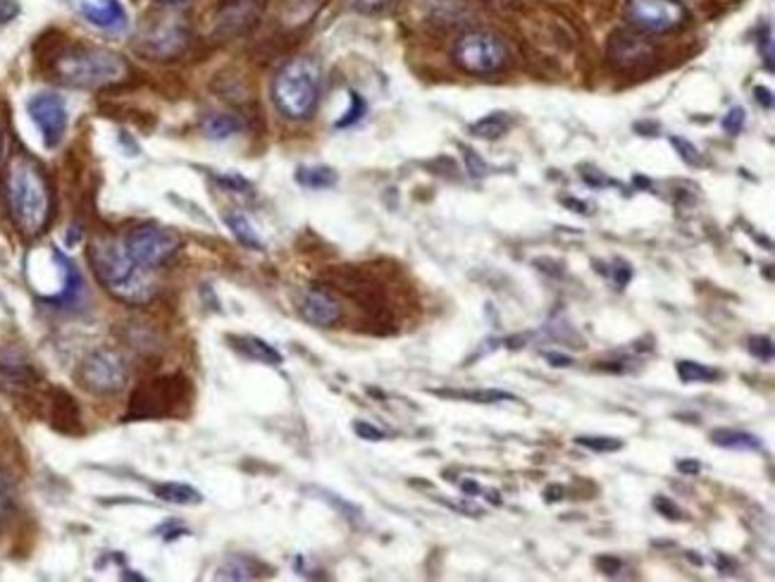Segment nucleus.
I'll return each mask as SVG.
<instances>
[{"mask_svg": "<svg viewBox=\"0 0 775 582\" xmlns=\"http://www.w3.org/2000/svg\"><path fill=\"white\" fill-rule=\"evenodd\" d=\"M744 122H747L744 108L735 106V108H730V110L726 112V118H723V129H726V132H728L730 136H738V134L742 132V129H744Z\"/></svg>", "mask_w": 775, "mask_h": 582, "instance_id": "c756f323", "label": "nucleus"}, {"mask_svg": "<svg viewBox=\"0 0 775 582\" xmlns=\"http://www.w3.org/2000/svg\"><path fill=\"white\" fill-rule=\"evenodd\" d=\"M392 0H348V5L358 12H366V15H374V12H382Z\"/></svg>", "mask_w": 775, "mask_h": 582, "instance_id": "f704fd0d", "label": "nucleus"}, {"mask_svg": "<svg viewBox=\"0 0 775 582\" xmlns=\"http://www.w3.org/2000/svg\"><path fill=\"white\" fill-rule=\"evenodd\" d=\"M322 94V70L313 58H294L275 74L273 100L289 120H308Z\"/></svg>", "mask_w": 775, "mask_h": 582, "instance_id": "20e7f679", "label": "nucleus"}, {"mask_svg": "<svg viewBox=\"0 0 775 582\" xmlns=\"http://www.w3.org/2000/svg\"><path fill=\"white\" fill-rule=\"evenodd\" d=\"M158 3H160V5L175 8V5H187V3H191V0H158Z\"/></svg>", "mask_w": 775, "mask_h": 582, "instance_id": "49530a36", "label": "nucleus"}, {"mask_svg": "<svg viewBox=\"0 0 775 582\" xmlns=\"http://www.w3.org/2000/svg\"><path fill=\"white\" fill-rule=\"evenodd\" d=\"M82 382L86 390L96 394H115L127 384V366L120 354L110 348H100L92 354L82 366Z\"/></svg>", "mask_w": 775, "mask_h": 582, "instance_id": "1a4fd4ad", "label": "nucleus"}, {"mask_svg": "<svg viewBox=\"0 0 775 582\" xmlns=\"http://www.w3.org/2000/svg\"><path fill=\"white\" fill-rule=\"evenodd\" d=\"M541 356H545V360H549V366L553 368H571L575 364L571 356H565L561 352H545Z\"/></svg>", "mask_w": 775, "mask_h": 582, "instance_id": "58836bf2", "label": "nucleus"}, {"mask_svg": "<svg viewBox=\"0 0 775 582\" xmlns=\"http://www.w3.org/2000/svg\"><path fill=\"white\" fill-rule=\"evenodd\" d=\"M20 15L17 0H0V24H10Z\"/></svg>", "mask_w": 775, "mask_h": 582, "instance_id": "e433bc0d", "label": "nucleus"}, {"mask_svg": "<svg viewBox=\"0 0 775 582\" xmlns=\"http://www.w3.org/2000/svg\"><path fill=\"white\" fill-rule=\"evenodd\" d=\"M144 50L148 56L155 58H175L177 54H182L187 41H189V32L184 24L179 22H163L155 24L151 32L144 34Z\"/></svg>", "mask_w": 775, "mask_h": 582, "instance_id": "ddd939ff", "label": "nucleus"}, {"mask_svg": "<svg viewBox=\"0 0 775 582\" xmlns=\"http://www.w3.org/2000/svg\"><path fill=\"white\" fill-rule=\"evenodd\" d=\"M434 396L470 401V404H499V401H515L513 394L503 390H432Z\"/></svg>", "mask_w": 775, "mask_h": 582, "instance_id": "4be33fe9", "label": "nucleus"}, {"mask_svg": "<svg viewBox=\"0 0 775 582\" xmlns=\"http://www.w3.org/2000/svg\"><path fill=\"white\" fill-rule=\"evenodd\" d=\"M217 182L223 185V187H227V189H231V191H243V189H251V185L247 182V179L239 177V175H235V173H229V175H219V177H217Z\"/></svg>", "mask_w": 775, "mask_h": 582, "instance_id": "c9c22d12", "label": "nucleus"}, {"mask_svg": "<svg viewBox=\"0 0 775 582\" xmlns=\"http://www.w3.org/2000/svg\"><path fill=\"white\" fill-rule=\"evenodd\" d=\"M565 205H571V209H577V213H589L587 211V205L585 203H580L577 199H568V201H563Z\"/></svg>", "mask_w": 775, "mask_h": 582, "instance_id": "a18cd8bd", "label": "nucleus"}, {"mask_svg": "<svg viewBox=\"0 0 775 582\" xmlns=\"http://www.w3.org/2000/svg\"><path fill=\"white\" fill-rule=\"evenodd\" d=\"M72 10L86 24L110 34H122L129 27V15L120 0H70Z\"/></svg>", "mask_w": 775, "mask_h": 582, "instance_id": "9d476101", "label": "nucleus"}, {"mask_svg": "<svg viewBox=\"0 0 775 582\" xmlns=\"http://www.w3.org/2000/svg\"><path fill=\"white\" fill-rule=\"evenodd\" d=\"M670 144L676 146V151L680 153V158L688 163V165H694V167H700L704 161H702V155L700 151H696L688 139H680V136H670Z\"/></svg>", "mask_w": 775, "mask_h": 582, "instance_id": "cd10ccee", "label": "nucleus"}, {"mask_svg": "<svg viewBox=\"0 0 775 582\" xmlns=\"http://www.w3.org/2000/svg\"><path fill=\"white\" fill-rule=\"evenodd\" d=\"M129 258L144 270H155L165 265L182 246V237L172 227L163 225H139L122 239Z\"/></svg>", "mask_w": 775, "mask_h": 582, "instance_id": "39448f33", "label": "nucleus"}, {"mask_svg": "<svg viewBox=\"0 0 775 582\" xmlns=\"http://www.w3.org/2000/svg\"><path fill=\"white\" fill-rule=\"evenodd\" d=\"M155 497L175 503V507H199L203 501V495L199 489H193L191 485L184 483H165V485H155Z\"/></svg>", "mask_w": 775, "mask_h": 582, "instance_id": "6ab92c4d", "label": "nucleus"}, {"mask_svg": "<svg viewBox=\"0 0 775 582\" xmlns=\"http://www.w3.org/2000/svg\"><path fill=\"white\" fill-rule=\"evenodd\" d=\"M594 566H597V571L604 573V575H609V578H616L620 571H623L625 563L623 559H618V556H611V554H601L597 556V561H594Z\"/></svg>", "mask_w": 775, "mask_h": 582, "instance_id": "2f4dec72", "label": "nucleus"}, {"mask_svg": "<svg viewBox=\"0 0 775 582\" xmlns=\"http://www.w3.org/2000/svg\"><path fill=\"white\" fill-rule=\"evenodd\" d=\"M27 112L32 122L36 124L38 134L44 139L46 149L60 146V141L68 132V106H64L62 96L58 94H34L27 100Z\"/></svg>", "mask_w": 775, "mask_h": 582, "instance_id": "6e6552de", "label": "nucleus"}, {"mask_svg": "<svg viewBox=\"0 0 775 582\" xmlns=\"http://www.w3.org/2000/svg\"><path fill=\"white\" fill-rule=\"evenodd\" d=\"M541 497H545L547 503H559V501L565 499V487L563 485H549Z\"/></svg>", "mask_w": 775, "mask_h": 582, "instance_id": "a19ab883", "label": "nucleus"}, {"mask_svg": "<svg viewBox=\"0 0 775 582\" xmlns=\"http://www.w3.org/2000/svg\"><path fill=\"white\" fill-rule=\"evenodd\" d=\"M296 182L306 189H332L339 182V177L327 165H301L296 170Z\"/></svg>", "mask_w": 775, "mask_h": 582, "instance_id": "412c9836", "label": "nucleus"}, {"mask_svg": "<svg viewBox=\"0 0 775 582\" xmlns=\"http://www.w3.org/2000/svg\"><path fill=\"white\" fill-rule=\"evenodd\" d=\"M652 58V46L644 41V36L632 32L613 34L609 44V60L620 70H635Z\"/></svg>", "mask_w": 775, "mask_h": 582, "instance_id": "4468645a", "label": "nucleus"}, {"mask_svg": "<svg viewBox=\"0 0 775 582\" xmlns=\"http://www.w3.org/2000/svg\"><path fill=\"white\" fill-rule=\"evenodd\" d=\"M754 96H756V103H759V106H764L766 110H771V108H773V94H771V88H766V86H756V88H754Z\"/></svg>", "mask_w": 775, "mask_h": 582, "instance_id": "79ce46f5", "label": "nucleus"}, {"mask_svg": "<svg viewBox=\"0 0 775 582\" xmlns=\"http://www.w3.org/2000/svg\"><path fill=\"white\" fill-rule=\"evenodd\" d=\"M625 17L644 34H666L688 22V10L680 0H628Z\"/></svg>", "mask_w": 775, "mask_h": 582, "instance_id": "0eeeda50", "label": "nucleus"}, {"mask_svg": "<svg viewBox=\"0 0 775 582\" xmlns=\"http://www.w3.org/2000/svg\"><path fill=\"white\" fill-rule=\"evenodd\" d=\"M747 352L752 354L754 358L764 360V364H768V360H773V340L771 337H752L747 342Z\"/></svg>", "mask_w": 775, "mask_h": 582, "instance_id": "c85d7f7f", "label": "nucleus"}, {"mask_svg": "<svg viewBox=\"0 0 775 582\" xmlns=\"http://www.w3.org/2000/svg\"><path fill=\"white\" fill-rule=\"evenodd\" d=\"M0 153H3V134H0Z\"/></svg>", "mask_w": 775, "mask_h": 582, "instance_id": "de8ad7c7", "label": "nucleus"}, {"mask_svg": "<svg viewBox=\"0 0 775 582\" xmlns=\"http://www.w3.org/2000/svg\"><path fill=\"white\" fill-rule=\"evenodd\" d=\"M88 261H92L96 280L115 296V299L132 306L151 301L153 282L148 277V270L139 268L132 258H129L122 241L118 239L94 241L92 249H88Z\"/></svg>", "mask_w": 775, "mask_h": 582, "instance_id": "f03ea898", "label": "nucleus"}, {"mask_svg": "<svg viewBox=\"0 0 775 582\" xmlns=\"http://www.w3.org/2000/svg\"><path fill=\"white\" fill-rule=\"evenodd\" d=\"M712 442L720 449H730V451H759L764 447V442L752 432L744 430H732V428H718L712 432Z\"/></svg>", "mask_w": 775, "mask_h": 582, "instance_id": "f3484780", "label": "nucleus"}, {"mask_svg": "<svg viewBox=\"0 0 775 582\" xmlns=\"http://www.w3.org/2000/svg\"><path fill=\"white\" fill-rule=\"evenodd\" d=\"M676 468H678V473L692 477V475H700V473H702V463L696 461V459H680V461L676 463Z\"/></svg>", "mask_w": 775, "mask_h": 582, "instance_id": "ea45409f", "label": "nucleus"}, {"mask_svg": "<svg viewBox=\"0 0 775 582\" xmlns=\"http://www.w3.org/2000/svg\"><path fill=\"white\" fill-rule=\"evenodd\" d=\"M348 96H351V108H348V110H346V115H344V118H342L337 124H334L337 129H344V127H351V124H356L360 118H363L366 110H368L363 96L356 94V92H351Z\"/></svg>", "mask_w": 775, "mask_h": 582, "instance_id": "bb28decb", "label": "nucleus"}, {"mask_svg": "<svg viewBox=\"0 0 775 582\" xmlns=\"http://www.w3.org/2000/svg\"><path fill=\"white\" fill-rule=\"evenodd\" d=\"M676 372L680 382H718L723 378L718 368L696 364V360H678Z\"/></svg>", "mask_w": 775, "mask_h": 582, "instance_id": "b1692460", "label": "nucleus"}, {"mask_svg": "<svg viewBox=\"0 0 775 582\" xmlns=\"http://www.w3.org/2000/svg\"><path fill=\"white\" fill-rule=\"evenodd\" d=\"M265 575H270V568L247 554H231L217 568V578L223 580H258Z\"/></svg>", "mask_w": 775, "mask_h": 582, "instance_id": "2eb2a0df", "label": "nucleus"}, {"mask_svg": "<svg viewBox=\"0 0 775 582\" xmlns=\"http://www.w3.org/2000/svg\"><path fill=\"white\" fill-rule=\"evenodd\" d=\"M716 568H718L720 573H732V571H738V563H735L732 559H728V556L716 554Z\"/></svg>", "mask_w": 775, "mask_h": 582, "instance_id": "37998d69", "label": "nucleus"}, {"mask_svg": "<svg viewBox=\"0 0 775 582\" xmlns=\"http://www.w3.org/2000/svg\"><path fill=\"white\" fill-rule=\"evenodd\" d=\"M654 511L661 513L664 519H668V521H682L684 519L682 509L678 507L673 499H668V497H656L654 499Z\"/></svg>", "mask_w": 775, "mask_h": 582, "instance_id": "7c9ffc66", "label": "nucleus"}, {"mask_svg": "<svg viewBox=\"0 0 775 582\" xmlns=\"http://www.w3.org/2000/svg\"><path fill=\"white\" fill-rule=\"evenodd\" d=\"M225 225L231 229V235L237 237V241L241 246H247V249H253V251H263V239L261 235H258V229L253 227L251 219L239 213V211H229L225 213Z\"/></svg>", "mask_w": 775, "mask_h": 582, "instance_id": "a211bd4d", "label": "nucleus"}, {"mask_svg": "<svg viewBox=\"0 0 775 582\" xmlns=\"http://www.w3.org/2000/svg\"><path fill=\"white\" fill-rule=\"evenodd\" d=\"M461 489L465 491V495H470V497H477V495H482V487L473 483V480H463L461 483Z\"/></svg>", "mask_w": 775, "mask_h": 582, "instance_id": "c03bdc74", "label": "nucleus"}, {"mask_svg": "<svg viewBox=\"0 0 775 582\" xmlns=\"http://www.w3.org/2000/svg\"><path fill=\"white\" fill-rule=\"evenodd\" d=\"M611 275H613V282L618 284V287L623 289L625 284L632 280V268L628 263H623V261H616V268L611 270Z\"/></svg>", "mask_w": 775, "mask_h": 582, "instance_id": "4c0bfd02", "label": "nucleus"}, {"mask_svg": "<svg viewBox=\"0 0 775 582\" xmlns=\"http://www.w3.org/2000/svg\"><path fill=\"white\" fill-rule=\"evenodd\" d=\"M299 308H301L303 320L315 328H334L344 316V308L337 301V296L327 289H322V287L308 289L303 294Z\"/></svg>", "mask_w": 775, "mask_h": 582, "instance_id": "f8f14e48", "label": "nucleus"}, {"mask_svg": "<svg viewBox=\"0 0 775 582\" xmlns=\"http://www.w3.org/2000/svg\"><path fill=\"white\" fill-rule=\"evenodd\" d=\"M354 432H356L360 439H368V442H382V439L386 437L380 428H374V425H370V423H366V420L354 423Z\"/></svg>", "mask_w": 775, "mask_h": 582, "instance_id": "72a5a7b5", "label": "nucleus"}, {"mask_svg": "<svg viewBox=\"0 0 775 582\" xmlns=\"http://www.w3.org/2000/svg\"><path fill=\"white\" fill-rule=\"evenodd\" d=\"M241 120L237 118V115H227V112H211V115H205V118L201 120V129H203V134L208 136V139H229V136H235L239 129H241Z\"/></svg>", "mask_w": 775, "mask_h": 582, "instance_id": "aec40b11", "label": "nucleus"}, {"mask_svg": "<svg viewBox=\"0 0 775 582\" xmlns=\"http://www.w3.org/2000/svg\"><path fill=\"white\" fill-rule=\"evenodd\" d=\"M227 342L231 344V348H237L241 356L255 360V364L282 366L284 360L273 344H267L258 337H237V334H231V337H227Z\"/></svg>", "mask_w": 775, "mask_h": 582, "instance_id": "dca6fc26", "label": "nucleus"}, {"mask_svg": "<svg viewBox=\"0 0 775 582\" xmlns=\"http://www.w3.org/2000/svg\"><path fill=\"white\" fill-rule=\"evenodd\" d=\"M465 151V163H468V173L473 177H485L489 175V165L477 155L473 149H463Z\"/></svg>", "mask_w": 775, "mask_h": 582, "instance_id": "473e14b6", "label": "nucleus"}, {"mask_svg": "<svg viewBox=\"0 0 775 582\" xmlns=\"http://www.w3.org/2000/svg\"><path fill=\"white\" fill-rule=\"evenodd\" d=\"M3 193L12 223L22 235L32 239L44 235L53 215V193L44 167L32 155H12L3 175Z\"/></svg>", "mask_w": 775, "mask_h": 582, "instance_id": "f257e3e1", "label": "nucleus"}, {"mask_svg": "<svg viewBox=\"0 0 775 582\" xmlns=\"http://www.w3.org/2000/svg\"><path fill=\"white\" fill-rule=\"evenodd\" d=\"M50 72L60 84L76 88H103L124 82L129 68L112 50L96 46H68L50 60Z\"/></svg>", "mask_w": 775, "mask_h": 582, "instance_id": "7ed1b4c3", "label": "nucleus"}, {"mask_svg": "<svg viewBox=\"0 0 775 582\" xmlns=\"http://www.w3.org/2000/svg\"><path fill=\"white\" fill-rule=\"evenodd\" d=\"M454 58L458 68L468 74H494L506 68L509 50L494 34L470 32L458 38Z\"/></svg>", "mask_w": 775, "mask_h": 582, "instance_id": "423d86ee", "label": "nucleus"}, {"mask_svg": "<svg viewBox=\"0 0 775 582\" xmlns=\"http://www.w3.org/2000/svg\"><path fill=\"white\" fill-rule=\"evenodd\" d=\"M265 10V0H219L217 32L237 36L253 29Z\"/></svg>", "mask_w": 775, "mask_h": 582, "instance_id": "9b49d317", "label": "nucleus"}, {"mask_svg": "<svg viewBox=\"0 0 775 582\" xmlns=\"http://www.w3.org/2000/svg\"><path fill=\"white\" fill-rule=\"evenodd\" d=\"M575 444L594 451V454H611V451H620L623 449V442L616 437H589V435H580L575 437Z\"/></svg>", "mask_w": 775, "mask_h": 582, "instance_id": "a878e982", "label": "nucleus"}, {"mask_svg": "<svg viewBox=\"0 0 775 582\" xmlns=\"http://www.w3.org/2000/svg\"><path fill=\"white\" fill-rule=\"evenodd\" d=\"M511 124H513V120L509 118L506 112H489V115H485L482 120L470 124V132H473V136H480V139H499L509 132Z\"/></svg>", "mask_w": 775, "mask_h": 582, "instance_id": "5701e85b", "label": "nucleus"}, {"mask_svg": "<svg viewBox=\"0 0 775 582\" xmlns=\"http://www.w3.org/2000/svg\"><path fill=\"white\" fill-rule=\"evenodd\" d=\"M15 507H17L15 485H12L10 475L5 471H0V527H3L12 519Z\"/></svg>", "mask_w": 775, "mask_h": 582, "instance_id": "393cba45", "label": "nucleus"}]
</instances>
